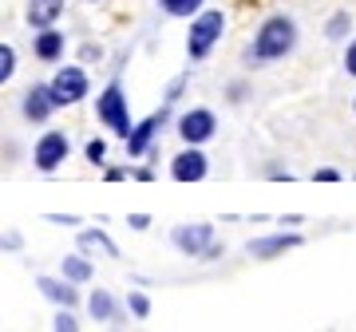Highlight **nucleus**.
Returning <instances> with one entry per match:
<instances>
[{
    "label": "nucleus",
    "mask_w": 356,
    "mask_h": 332,
    "mask_svg": "<svg viewBox=\"0 0 356 332\" xmlns=\"http://www.w3.org/2000/svg\"><path fill=\"white\" fill-rule=\"evenodd\" d=\"M297 40H301V28H297L293 16H285V13L266 16L254 32V44L245 48V64H254V67L277 64V60H285V56L297 51Z\"/></svg>",
    "instance_id": "f257e3e1"
},
{
    "label": "nucleus",
    "mask_w": 356,
    "mask_h": 332,
    "mask_svg": "<svg viewBox=\"0 0 356 332\" xmlns=\"http://www.w3.org/2000/svg\"><path fill=\"white\" fill-rule=\"evenodd\" d=\"M95 119H99L103 127L119 135V139L127 142L131 131H135V119H131V99H127V88L119 83V79H107L103 91L95 95Z\"/></svg>",
    "instance_id": "f03ea898"
},
{
    "label": "nucleus",
    "mask_w": 356,
    "mask_h": 332,
    "mask_svg": "<svg viewBox=\"0 0 356 332\" xmlns=\"http://www.w3.org/2000/svg\"><path fill=\"white\" fill-rule=\"evenodd\" d=\"M222 36H226V13L222 8H202L191 20V32H186V56H191V64L210 60V51L222 44Z\"/></svg>",
    "instance_id": "7ed1b4c3"
},
{
    "label": "nucleus",
    "mask_w": 356,
    "mask_h": 332,
    "mask_svg": "<svg viewBox=\"0 0 356 332\" xmlns=\"http://www.w3.org/2000/svg\"><path fill=\"white\" fill-rule=\"evenodd\" d=\"M48 88L60 107H76V103H83L91 95V76L83 64H60V72L48 79Z\"/></svg>",
    "instance_id": "20e7f679"
},
{
    "label": "nucleus",
    "mask_w": 356,
    "mask_h": 332,
    "mask_svg": "<svg viewBox=\"0 0 356 332\" xmlns=\"http://www.w3.org/2000/svg\"><path fill=\"white\" fill-rule=\"evenodd\" d=\"M175 131L182 139V147H206L210 139H218V115L210 107H186L175 119Z\"/></svg>",
    "instance_id": "39448f33"
},
{
    "label": "nucleus",
    "mask_w": 356,
    "mask_h": 332,
    "mask_svg": "<svg viewBox=\"0 0 356 332\" xmlns=\"http://www.w3.org/2000/svg\"><path fill=\"white\" fill-rule=\"evenodd\" d=\"M67 154H72V139H67V131L48 127L36 142H32V166H36L40 174H56V170L67 163Z\"/></svg>",
    "instance_id": "423d86ee"
},
{
    "label": "nucleus",
    "mask_w": 356,
    "mask_h": 332,
    "mask_svg": "<svg viewBox=\"0 0 356 332\" xmlns=\"http://www.w3.org/2000/svg\"><path fill=\"white\" fill-rule=\"evenodd\" d=\"M170 115H175V107L163 103L154 115H147V119L135 123V131H131V139H127V154H131V158H147V154L159 147V135H163V127L170 123Z\"/></svg>",
    "instance_id": "0eeeda50"
},
{
    "label": "nucleus",
    "mask_w": 356,
    "mask_h": 332,
    "mask_svg": "<svg viewBox=\"0 0 356 332\" xmlns=\"http://www.w3.org/2000/svg\"><path fill=\"white\" fill-rule=\"evenodd\" d=\"M170 242H175V249L182 257L202 261V254L218 242V230H214V222H182V226L170 230Z\"/></svg>",
    "instance_id": "6e6552de"
},
{
    "label": "nucleus",
    "mask_w": 356,
    "mask_h": 332,
    "mask_svg": "<svg viewBox=\"0 0 356 332\" xmlns=\"http://www.w3.org/2000/svg\"><path fill=\"white\" fill-rule=\"evenodd\" d=\"M305 245V233L297 230H277V233H257L245 242V257H254V261H277L285 257L289 249H301Z\"/></svg>",
    "instance_id": "1a4fd4ad"
},
{
    "label": "nucleus",
    "mask_w": 356,
    "mask_h": 332,
    "mask_svg": "<svg viewBox=\"0 0 356 332\" xmlns=\"http://www.w3.org/2000/svg\"><path fill=\"white\" fill-rule=\"evenodd\" d=\"M56 111H60V103H56V95H51L48 83H32V88L20 95V119L32 123V127H44Z\"/></svg>",
    "instance_id": "9d476101"
},
{
    "label": "nucleus",
    "mask_w": 356,
    "mask_h": 332,
    "mask_svg": "<svg viewBox=\"0 0 356 332\" xmlns=\"http://www.w3.org/2000/svg\"><path fill=\"white\" fill-rule=\"evenodd\" d=\"M170 179L175 182H206L210 179V158L202 147H182L170 158Z\"/></svg>",
    "instance_id": "9b49d317"
},
{
    "label": "nucleus",
    "mask_w": 356,
    "mask_h": 332,
    "mask_svg": "<svg viewBox=\"0 0 356 332\" xmlns=\"http://www.w3.org/2000/svg\"><path fill=\"white\" fill-rule=\"evenodd\" d=\"M36 289H40V297L56 308H79V301H83L79 285H72L67 277H60V273H40Z\"/></svg>",
    "instance_id": "f8f14e48"
},
{
    "label": "nucleus",
    "mask_w": 356,
    "mask_h": 332,
    "mask_svg": "<svg viewBox=\"0 0 356 332\" xmlns=\"http://www.w3.org/2000/svg\"><path fill=\"white\" fill-rule=\"evenodd\" d=\"M88 317L95 320V324H123L127 320V305H119V297L111 293V289H91L88 293Z\"/></svg>",
    "instance_id": "ddd939ff"
},
{
    "label": "nucleus",
    "mask_w": 356,
    "mask_h": 332,
    "mask_svg": "<svg viewBox=\"0 0 356 332\" xmlns=\"http://www.w3.org/2000/svg\"><path fill=\"white\" fill-rule=\"evenodd\" d=\"M67 51V36L64 28H44V32H32V56L40 64H60Z\"/></svg>",
    "instance_id": "4468645a"
},
{
    "label": "nucleus",
    "mask_w": 356,
    "mask_h": 332,
    "mask_svg": "<svg viewBox=\"0 0 356 332\" xmlns=\"http://www.w3.org/2000/svg\"><path fill=\"white\" fill-rule=\"evenodd\" d=\"M24 20L32 32H44V28H60L64 20V0H28Z\"/></svg>",
    "instance_id": "2eb2a0df"
},
{
    "label": "nucleus",
    "mask_w": 356,
    "mask_h": 332,
    "mask_svg": "<svg viewBox=\"0 0 356 332\" xmlns=\"http://www.w3.org/2000/svg\"><path fill=\"white\" fill-rule=\"evenodd\" d=\"M60 277H67L72 285H91L95 281V261H91L88 254H67L64 261H60Z\"/></svg>",
    "instance_id": "dca6fc26"
},
{
    "label": "nucleus",
    "mask_w": 356,
    "mask_h": 332,
    "mask_svg": "<svg viewBox=\"0 0 356 332\" xmlns=\"http://www.w3.org/2000/svg\"><path fill=\"white\" fill-rule=\"evenodd\" d=\"M76 245L79 254H91V249H103L107 257H119V245L107 238V230H79L76 233Z\"/></svg>",
    "instance_id": "f3484780"
},
{
    "label": "nucleus",
    "mask_w": 356,
    "mask_h": 332,
    "mask_svg": "<svg viewBox=\"0 0 356 332\" xmlns=\"http://www.w3.org/2000/svg\"><path fill=\"white\" fill-rule=\"evenodd\" d=\"M325 40H332V44H348L353 40V13L348 8H337L325 20Z\"/></svg>",
    "instance_id": "a211bd4d"
},
{
    "label": "nucleus",
    "mask_w": 356,
    "mask_h": 332,
    "mask_svg": "<svg viewBox=\"0 0 356 332\" xmlns=\"http://www.w3.org/2000/svg\"><path fill=\"white\" fill-rule=\"evenodd\" d=\"M159 8L175 20H194V16L206 8V0H159Z\"/></svg>",
    "instance_id": "6ab92c4d"
},
{
    "label": "nucleus",
    "mask_w": 356,
    "mask_h": 332,
    "mask_svg": "<svg viewBox=\"0 0 356 332\" xmlns=\"http://www.w3.org/2000/svg\"><path fill=\"white\" fill-rule=\"evenodd\" d=\"M123 305H127V313H131L135 320H147V317H151V308H154V305H151V297L143 293V289H131Z\"/></svg>",
    "instance_id": "aec40b11"
},
{
    "label": "nucleus",
    "mask_w": 356,
    "mask_h": 332,
    "mask_svg": "<svg viewBox=\"0 0 356 332\" xmlns=\"http://www.w3.org/2000/svg\"><path fill=\"white\" fill-rule=\"evenodd\" d=\"M16 67H20V60H16V48H13V44H0V88H4V83L16 76Z\"/></svg>",
    "instance_id": "412c9836"
},
{
    "label": "nucleus",
    "mask_w": 356,
    "mask_h": 332,
    "mask_svg": "<svg viewBox=\"0 0 356 332\" xmlns=\"http://www.w3.org/2000/svg\"><path fill=\"white\" fill-rule=\"evenodd\" d=\"M51 332H83V329H79L76 308H56V317H51Z\"/></svg>",
    "instance_id": "4be33fe9"
},
{
    "label": "nucleus",
    "mask_w": 356,
    "mask_h": 332,
    "mask_svg": "<svg viewBox=\"0 0 356 332\" xmlns=\"http://www.w3.org/2000/svg\"><path fill=\"white\" fill-rule=\"evenodd\" d=\"M83 158L91 166H107V139H88L83 142Z\"/></svg>",
    "instance_id": "5701e85b"
},
{
    "label": "nucleus",
    "mask_w": 356,
    "mask_h": 332,
    "mask_svg": "<svg viewBox=\"0 0 356 332\" xmlns=\"http://www.w3.org/2000/svg\"><path fill=\"white\" fill-rule=\"evenodd\" d=\"M24 249V233L20 230H4L0 233V254H20Z\"/></svg>",
    "instance_id": "b1692460"
},
{
    "label": "nucleus",
    "mask_w": 356,
    "mask_h": 332,
    "mask_svg": "<svg viewBox=\"0 0 356 332\" xmlns=\"http://www.w3.org/2000/svg\"><path fill=\"white\" fill-rule=\"evenodd\" d=\"M341 64H344V76L356 79V36L344 44V56H341Z\"/></svg>",
    "instance_id": "393cba45"
},
{
    "label": "nucleus",
    "mask_w": 356,
    "mask_h": 332,
    "mask_svg": "<svg viewBox=\"0 0 356 332\" xmlns=\"http://www.w3.org/2000/svg\"><path fill=\"white\" fill-rule=\"evenodd\" d=\"M103 60V44H79V64H99Z\"/></svg>",
    "instance_id": "a878e982"
},
{
    "label": "nucleus",
    "mask_w": 356,
    "mask_h": 332,
    "mask_svg": "<svg viewBox=\"0 0 356 332\" xmlns=\"http://www.w3.org/2000/svg\"><path fill=\"white\" fill-rule=\"evenodd\" d=\"M309 179L313 182H344V170H337V166H317Z\"/></svg>",
    "instance_id": "bb28decb"
},
{
    "label": "nucleus",
    "mask_w": 356,
    "mask_h": 332,
    "mask_svg": "<svg viewBox=\"0 0 356 332\" xmlns=\"http://www.w3.org/2000/svg\"><path fill=\"white\" fill-rule=\"evenodd\" d=\"M226 99H229V103H245V99H250V83L234 79V83L226 88Z\"/></svg>",
    "instance_id": "cd10ccee"
},
{
    "label": "nucleus",
    "mask_w": 356,
    "mask_h": 332,
    "mask_svg": "<svg viewBox=\"0 0 356 332\" xmlns=\"http://www.w3.org/2000/svg\"><path fill=\"white\" fill-rule=\"evenodd\" d=\"M182 91H186V76L170 79V83H166V103H170V107H175V103L182 99Z\"/></svg>",
    "instance_id": "c85d7f7f"
},
{
    "label": "nucleus",
    "mask_w": 356,
    "mask_h": 332,
    "mask_svg": "<svg viewBox=\"0 0 356 332\" xmlns=\"http://www.w3.org/2000/svg\"><path fill=\"white\" fill-rule=\"evenodd\" d=\"M44 222H51V226H72V230L83 226V217L79 214H44Z\"/></svg>",
    "instance_id": "c756f323"
},
{
    "label": "nucleus",
    "mask_w": 356,
    "mask_h": 332,
    "mask_svg": "<svg viewBox=\"0 0 356 332\" xmlns=\"http://www.w3.org/2000/svg\"><path fill=\"white\" fill-rule=\"evenodd\" d=\"M127 230H135V233L151 230V214H127Z\"/></svg>",
    "instance_id": "7c9ffc66"
},
{
    "label": "nucleus",
    "mask_w": 356,
    "mask_h": 332,
    "mask_svg": "<svg viewBox=\"0 0 356 332\" xmlns=\"http://www.w3.org/2000/svg\"><path fill=\"white\" fill-rule=\"evenodd\" d=\"M103 179H107V182H127L131 170H127V166H103Z\"/></svg>",
    "instance_id": "2f4dec72"
},
{
    "label": "nucleus",
    "mask_w": 356,
    "mask_h": 332,
    "mask_svg": "<svg viewBox=\"0 0 356 332\" xmlns=\"http://www.w3.org/2000/svg\"><path fill=\"white\" fill-rule=\"evenodd\" d=\"M277 226H281V230H285V226H289V230H297V226H305V214H281Z\"/></svg>",
    "instance_id": "473e14b6"
},
{
    "label": "nucleus",
    "mask_w": 356,
    "mask_h": 332,
    "mask_svg": "<svg viewBox=\"0 0 356 332\" xmlns=\"http://www.w3.org/2000/svg\"><path fill=\"white\" fill-rule=\"evenodd\" d=\"M266 179H269V182H293V174H289V170H281V166H269Z\"/></svg>",
    "instance_id": "72a5a7b5"
},
{
    "label": "nucleus",
    "mask_w": 356,
    "mask_h": 332,
    "mask_svg": "<svg viewBox=\"0 0 356 332\" xmlns=\"http://www.w3.org/2000/svg\"><path fill=\"white\" fill-rule=\"evenodd\" d=\"M218 257H226V242H214V245L202 254V261H218Z\"/></svg>",
    "instance_id": "f704fd0d"
},
{
    "label": "nucleus",
    "mask_w": 356,
    "mask_h": 332,
    "mask_svg": "<svg viewBox=\"0 0 356 332\" xmlns=\"http://www.w3.org/2000/svg\"><path fill=\"white\" fill-rule=\"evenodd\" d=\"M131 179H135V182H154V170H151V166H135V170H131Z\"/></svg>",
    "instance_id": "c9c22d12"
},
{
    "label": "nucleus",
    "mask_w": 356,
    "mask_h": 332,
    "mask_svg": "<svg viewBox=\"0 0 356 332\" xmlns=\"http://www.w3.org/2000/svg\"><path fill=\"white\" fill-rule=\"evenodd\" d=\"M83 4H103V0H83Z\"/></svg>",
    "instance_id": "e433bc0d"
},
{
    "label": "nucleus",
    "mask_w": 356,
    "mask_h": 332,
    "mask_svg": "<svg viewBox=\"0 0 356 332\" xmlns=\"http://www.w3.org/2000/svg\"><path fill=\"white\" fill-rule=\"evenodd\" d=\"M353 115H356V95H353Z\"/></svg>",
    "instance_id": "4c0bfd02"
},
{
    "label": "nucleus",
    "mask_w": 356,
    "mask_h": 332,
    "mask_svg": "<svg viewBox=\"0 0 356 332\" xmlns=\"http://www.w3.org/2000/svg\"><path fill=\"white\" fill-rule=\"evenodd\" d=\"M111 332H123V329H111Z\"/></svg>",
    "instance_id": "58836bf2"
},
{
    "label": "nucleus",
    "mask_w": 356,
    "mask_h": 332,
    "mask_svg": "<svg viewBox=\"0 0 356 332\" xmlns=\"http://www.w3.org/2000/svg\"><path fill=\"white\" fill-rule=\"evenodd\" d=\"M353 179H356V174H353Z\"/></svg>",
    "instance_id": "ea45409f"
},
{
    "label": "nucleus",
    "mask_w": 356,
    "mask_h": 332,
    "mask_svg": "<svg viewBox=\"0 0 356 332\" xmlns=\"http://www.w3.org/2000/svg\"><path fill=\"white\" fill-rule=\"evenodd\" d=\"M139 332H143V329H139Z\"/></svg>",
    "instance_id": "a19ab883"
}]
</instances>
